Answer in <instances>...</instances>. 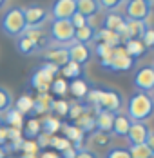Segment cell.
I'll return each mask as SVG.
<instances>
[{
    "mask_svg": "<svg viewBox=\"0 0 154 158\" xmlns=\"http://www.w3.org/2000/svg\"><path fill=\"white\" fill-rule=\"evenodd\" d=\"M38 158H62V156H60V153H56V151H47L46 149Z\"/></svg>",
    "mask_w": 154,
    "mask_h": 158,
    "instance_id": "cell-48",
    "label": "cell"
},
{
    "mask_svg": "<svg viewBox=\"0 0 154 158\" xmlns=\"http://www.w3.org/2000/svg\"><path fill=\"white\" fill-rule=\"evenodd\" d=\"M132 122H145L154 114V102L147 93H132L127 100V113Z\"/></svg>",
    "mask_w": 154,
    "mask_h": 158,
    "instance_id": "cell-1",
    "label": "cell"
},
{
    "mask_svg": "<svg viewBox=\"0 0 154 158\" xmlns=\"http://www.w3.org/2000/svg\"><path fill=\"white\" fill-rule=\"evenodd\" d=\"M24 16H26L27 29H40L42 24L49 18V9H46L40 4H31L24 7Z\"/></svg>",
    "mask_w": 154,
    "mask_h": 158,
    "instance_id": "cell-7",
    "label": "cell"
},
{
    "mask_svg": "<svg viewBox=\"0 0 154 158\" xmlns=\"http://www.w3.org/2000/svg\"><path fill=\"white\" fill-rule=\"evenodd\" d=\"M147 2H149V4H151V6H152V4H154V0H147Z\"/></svg>",
    "mask_w": 154,
    "mask_h": 158,
    "instance_id": "cell-54",
    "label": "cell"
},
{
    "mask_svg": "<svg viewBox=\"0 0 154 158\" xmlns=\"http://www.w3.org/2000/svg\"><path fill=\"white\" fill-rule=\"evenodd\" d=\"M145 145L149 147V151H151V153L154 155V131H151V133H149V138H147Z\"/></svg>",
    "mask_w": 154,
    "mask_h": 158,
    "instance_id": "cell-47",
    "label": "cell"
},
{
    "mask_svg": "<svg viewBox=\"0 0 154 158\" xmlns=\"http://www.w3.org/2000/svg\"><path fill=\"white\" fill-rule=\"evenodd\" d=\"M18 51L22 55H31V53H36V51H44V44L38 42L36 38L29 36L27 33H24L20 38H18V44H16Z\"/></svg>",
    "mask_w": 154,
    "mask_h": 158,
    "instance_id": "cell-14",
    "label": "cell"
},
{
    "mask_svg": "<svg viewBox=\"0 0 154 158\" xmlns=\"http://www.w3.org/2000/svg\"><path fill=\"white\" fill-rule=\"evenodd\" d=\"M151 98H152V102H154V91H152V93H151Z\"/></svg>",
    "mask_w": 154,
    "mask_h": 158,
    "instance_id": "cell-53",
    "label": "cell"
},
{
    "mask_svg": "<svg viewBox=\"0 0 154 158\" xmlns=\"http://www.w3.org/2000/svg\"><path fill=\"white\" fill-rule=\"evenodd\" d=\"M149 158H154V155H151V156H149Z\"/></svg>",
    "mask_w": 154,
    "mask_h": 158,
    "instance_id": "cell-56",
    "label": "cell"
},
{
    "mask_svg": "<svg viewBox=\"0 0 154 158\" xmlns=\"http://www.w3.org/2000/svg\"><path fill=\"white\" fill-rule=\"evenodd\" d=\"M112 122H114L112 113L98 111L94 114V126H96V131H100V133H111L112 131Z\"/></svg>",
    "mask_w": 154,
    "mask_h": 158,
    "instance_id": "cell-19",
    "label": "cell"
},
{
    "mask_svg": "<svg viewBox=\"0 0 154 158\" xmlns=\"http://www.w3.org/2000/svg\"><path fill=\"white\" fill-rule=\"evenodd\" d=\"M7 143V127H0V145Z\"/></svg>",
    "mask_w": 154,
    "mask_h": 158,
    "instance_id": "cell-49",
    "label": "cell"
},
{
    "mask_svg": "<svg viewBox=\"0 0 154 158\" xmlns=\"http://www.w3.org/2000/svg\"><path fill=\"white\" fill-rule=\"evenodd\" d=\"M42 56L46 58V62H51V64H55V65H58V67H63L65 64L69 62L67 48L56 46V44H55V48H51V49H44L42 51Z\"/></svg>",
    "mask_w": 154,
    "mask_h": 158,
    "instance_id": "cell-13",
    "label": "cell"
},
{
    "mask_svg": "<svg viewBox=\"0 0 154 158\" xmlns=\"http://www.w3.org/2000/svg\"><path fill=\"white\" fill-rule=\"evenodd\" d=\"M62 131H63V136L69 140V142L73 143L76 149H82L80 147V143L83 142V138H85V135L78 129L76 126H69V124H62Z\"/></svg>",
    "mask_w": 154,
    "mask_h": 158,
    "instance_id": "cell-21",
    "label": "cell"
},
{
    "mask_svg": "<svg viewBox=\"0 0 154 158\" xmlns=\"http://www.w3.org/2000/svg\"><path fill=\"white\" fill-rule=\"evenodd\" d=\"M34 142L38 143V147H40V149H46V147L51 145V136L46 135V133H40V135L36 136V140H34Z\"/></svg>",
    "mask_w": 154,
    "mask_h": 158,
    "instance_id": "cell-43",
    "label": "cell"
},
{
    "mask_svg": "<svg viewBox=\"0 0 154 158\" xmlns=\"http://www.w3.org/2000/svg\"><path fill=\"white\" fill-rule=\"evenodd\" d=\"M152 67H154V60H152Z\"/></svg>",
    "mask_w": 154,
    "mask_h": 158,
    "instance_id": "cell-57",
    "label": "cell"
},
{
    "mask_svg": "<svg viewBox=\"0 0 154 158\" xmlns=\"http://www.w3.org/2000/svg\"><path fill=\"white\" fill-rule=\"evenodd\" d=\"M89 89H91V85H89L83 78L71 80V84H69V91L73 93V96H75L76 100H82V102H83V98L87 96Z\"/></svg>",
    "mask_w": 154,
    "mask_h": 158,
    "instance_id": "cell-22",
    "label": "cell"
},
{
    "mask_svg": "<svg viewBox=\"0 0 154 158\" xmlns=\"http://www.w3.org/2000/svg\"><path fill=\"white\" fill-rule=\"evenodd\" d=\"M38 149H40V147H38V143L34 142V140H24V143H22L24 155H36Z\"/></svg>",
    "mask_w": 154,
    "mask_h": 158,
    "instance_id": "cell-42",
    "label": "cell"
},
{
    "mask_svg": "<svg viewBox=\"0 0 154 158\" xmlns=\"http://www.w3.org/2000/svg\"><path fill=\"white\" fill-rule=\"evenodd\" d=\"M149 133H151V129L145 122H132L125 138L129 140V145H140V143L147 142Z\"/></svg>",
    "mask_w": 154,
    "mask_h": 158,
    "instance_id": "cell-12",
    "label": "cell"
},
{
    "mask_svg": "<svg viewBox=\"0 0 154 158\" xmlns=\"http://www.w3.org/2000/svg\"><path fill=\"white\" fill-rule=\"evenodd\" d=\"M134 87L140 93L151 95L154 91V67L152 65H143L134 73Z\"/></svg>",
    "mask_w": 154,
    "mask_h": 158,
    "instance_id": "cell-8",
    "label": "cell"
},
{
    "mask_svg": "<svg viewBox=\"0 0 154 158\" xmlns=\"http://www.w3.org/2000/svg\"><path fill=\"white\" fill-rule=\"evenodd\" d=\"M0 127H2V116H0Z\"/></svg>",
    "mask_w": 154,
    "mask_h": 158,
    "instance_id": "cell-55",
    "label": "cell"
},
{
    "mask_svg": "<svg viewBox=\"0 0 154 158\" xmlns=\"http://www.w3.org/2000/svg\"><path fill=\"white\" fill-rule=\"evenodd\" d=\"M105 158H131V153H129V147H112L109 149Z\"/></svg>",
    "mask_w": 154,
    "mask_h": 158,
    "instance_id": "cell-40",
    "label": "cell"
},
{
    "mask_svg": "<svg viewBox=\"0 0 154 158\" xmlns=\"http://www.w3.org/2000/svg\"><path fill=\"white\" fill-rule=\"evenodd\" d=\"M51 91H53L55 95L63 96L67 91H69V84H67L63 78H55L53 80V84H51Z\"/></svg>",
    "mask_w": 154,
    "mask_h": 158,
    "instance_id": "cell-36",
    "label": "cell"
},
{
    "mask_svg": "<svg viewBox=\"0 0 154 158\" xmlns=\"http://www.w3.org/2000/svg\"><path fill=\"white\" fill-rule=\"evenodd\" d=\"M85 113H89V106H85L82 100H75V102L69 104L67 116H69L71 120H78V118H80L82 114H85Z\"/></svg>",
    "mask_w": 154,
    "mask_h": 158,
    "instance_id": "cell-28",
    "label": "cell"
},
{
    "mask_svg": "<svg viewBox=\"0 0 154 158\" xmlns=\"http://www.w3.org/2000/svg\"><path fill=\"white\" fill-rule=\"evenodd\" d=\"M122 107H123V96L120 91H116V89H102L100 102H98V106L94 109H96V113L98 111H107V113L116 114V113H120Z\"/></svg>",
    "mask_w": 154,
    "mask_h": 158,
    "instance_id": "cell-5",
    "label": "cell"
},
{
    "mask_svg": "<svg viewBox=\"0 0 154 158\" xmlns=\"http://www.w3.org/2000/svg\"><path fill=\"white\" fill-rule=\"evenodd\" d=\"M131 124H132V120L127 116V114H123V113H116L114 114V122H112V135L114 136H118V138H125L127 136V133H129V129H131Z\"/></svg>",
    "mask_w": 154,
    "mask_h": 158,
    "instance_id": "cell-15",
    "label": "cell"
},
{
    "mask_svg": "<svg viewBox=\"0 0 154 158\" xmlns=\"http://www.w3.org/2000/svg\"><path fill=\"white\" fill-rule=\"evenodd\" d=\"M0 158H7V147L0 145Z\"/></svg>",
    "mask_w": 154,
    "mask_h": 158,
    "instance_id": "cell-50",
    "label": "cell"
},
{
    "mask_svg": "<svg viewBox=\"0 0 154 158\" xmlns=\"http://www.w3.org/2000/svg\"><path fill=\"white\" fill-rule=\"evenodd\" d=\"M76 153H78V149L75 147V145H71V147H67L65 151H62L60 156L62 158H76Z\"/></svg>",
    "mask_w": 154,
    "mask_h": 158,
    "instance_id": "cell-46",
    "label": "cell"
},
{
    "mask_svg": "<svg viewBox=\"0 0 154 158\" xmlns=\"http://www.w3.org/2000/svg\"><path fill=\"white\" fill-rule=\"evenodd\" d=\"M75 126L85 135V133H94L96 131V126H94V116L92 114H89V113H85V114H82L78 120H75Z\"/></svg>",
    "mask_w": 154,
    "mask_h": 158,
    "instance_id": "cell-27",
    "label": "cell"
},
{
    "mask_svg": "<svg viewBox=\"0 0 154 158\" xmlns=\"http://www.w3.org/2000/svg\"><path fill=\"white\" fill-rule=\"evenodd\" d=\"M49 36L56 46L73 44L75 42V27H73L71 20H53L51 29H49Z\"/></svg>",
    "mask_w": 154,
    "mask_h": 158,
    "instance_id": "cell-3",
    "label": "cell"
},
{
    "mask_svg": "<svg viewBox=\"0 0 154 158\" xmlns=\"http://www.w3.org/2000/svg\"><path fill=\"white\" fill-rule=\"evenodd\" d=\"M24 114H20L15 107H11L9 111H6V124L9 127H15V129H22L24 126Z\"/></svg>",
    "mask_w": 154,
    "mask_h": 158,
    "instance_id": "cell-31",
    "label": "cell"
},
{
    "mask_svg": "<svg viewBox=\"0 0 154 158\" xmlns=\"http://www.w3.org/2000/svg\"><path fill=\"white\" fill-rule=\"evenodd\" d=\"M123 7H125L123 16L127 20H134V22H145L152 11V6L147 0H127L123 4Z\"/></svg>",
    "mask_w": 154,
    "mask_h": 158,
    "instance_id": "cell-4",
    "label": "cell"
},
{
    "mask_svg": "<svg viewBox=\"0 0 154 158\" xmlns=\"http://www.w3.org/2000/svg\"><path fill=\"white\" fill-rule=\"evenodd\" d=\"M60 71H62V75L69 80H78L83 77V65H80L76 62H71V60L65 64L63 67H60Z\"/></svg>",
    "mask_w": 154,
    "mask_h": 158,
    "instance_id": "cell-26",
    "label": "cell"
},
{
    "mask_svg": "<svg viewBox=\"0 0 154 158\" xmlns=\"http://www.w3.org/2000/svg\"><path fill=\"white\" fill-rule=\"evenodd\" d=\"M22 133L26 135V138H27V140H36V136L42 133L40 120H36V118L27 120V124H26V127H24V131H22Z\"/></svg>",
    "mask_w": 154,
    "mask_h": 158,
    "instance_id": "cell-29",
    "label": "cell"
},
{
    "mask_svg": "<svg viewBox=\"0 0 154 158\" xmlns=\"http://www.w3.org/2000/svg\"><path fill=\"white\" fill-rule=\"evenodd\" d=\"M0 29L4 31V35H7L11 38H20L24 33L27 31L24 7L16 6V7H11L9 11H6L2 20H0Z\"/></svg>",
    "mask_w": 154,
    "mask_h": 158,
    "instance_id": "cell-2",
    "label": "cell"
},
{
    "mask_svg": "<svg viewBox=\"0 0 154 158\" xmlns=\"http://www.w3.org/2000/svg\"><path fill=\"white\" fill-rule=\"evenodd\" d=\"M134 65H136V60H134V58H131V56L127 55L125 48L120 46V48H114V51H112V60H111V64H109L107 71H114V73H127V71L134 69Z\"/></svg>",
    "mask_w": 154,
    "mask_h": 158,
    "instance_id": "cell-6",
    "label": "cell"
},
{
    "mask_svg": "<svg viewBox=\"0 0 154 158\" xmlns=\"http://www.w3.org/2000/svg\"><path fill=\"white\" fill-rule=\"evenodd\" d=\"M11 106H13V95H11V91L7 87L0 85V114L6 113V111H9Z\"/></svg>",
    "mask_w": 154,
    "mask_h": 158,
    "instance_id": "cell-32",
    "label": "cell"
},
{
    "mask_svg": "<svg viewBox=\"0 0 154 158\" xmlns=\"http://www.w3.org/2000/svg\"><path fill=\"white\" fill-rule=\"evenodd\" d=\"M145 27H147V24H145V22H134V20H127V29H125V35L122 36L123 44H125L127 40H141Z\"/></svg>",
    "mask_w": 154,
    "mask_h": 158,
    "instance_id": "cell-18",
    "label": "cell"
},
{
    "mask_svg": "<svg viewBox=\"0 0 154 158\" xmlns=\"http://www.w3.org/2000/svg\"><path fill=\"white\" fill-rule=\"evenodd\" d=\"M49 11L53 20H71L76 13V0H53Z\"/></svg>",
    "mask_w": 154,
    "mask_h": 158,
    "instance_id": "cell-9",
    "label": "cell"
},
{
    "mask_svg": "<svg viewBox=\"0 0 154 158\" xmlns=\"http://www.w3.org/2000/svg\"><path fill=\"white\" fill-rule=\"evenodd\" d=\"M89 138H91V142L94 145H98V147H105L111 143V135L109 133H100V131H94L89 135Z\"/></svg>",
    "mask_w": 154,
    "mask_h": 158,
    "instance_id": "cell-33",
    "label": "cell"
},
{
    "mask_svg": "<svg viewBox=\"0 0 154 158\" xmlns=\"http://www.w3.org/2000/svg\"><path fill=\"white\" fill-rule=\"evenodd\" d=\"M96 33L98 29L92 26V24H85V26H82V27H78L75 29V42H80V44H87V46H91L92 42L96 40Z\"/></svg>",
    "mask_w": 154,
    "mask_h": 158,
    "instance_id": "cell-17",
    "label": "cell"
},
{
    "mask_svg": "<svg viewBox=\"0 0 154 158\" xmlns=\"http://www.w3.org/2000/svg\"><path fill=\"white\" fill-rule=\"evenodd\" d=\"M73 143L69 142L65 136H51V147H55V151L56 153H62V151H65L67 147H71Z\"/></svg>",
    "mask_w": 154,
    "mask_h": 158,
    "instance_id": "cell-35",
    "label": "cell"
},
{
    "mask_svg": "<svg viewBox=\"0 0 154 158\" xmlns=\"http://www.w3.org/2000/svg\"><path fill=\"white\" fill-rule=\"evenodd\" d=\"M40 126H42V133H46L49 136H55V135L62 129V122L55 116V114H47L46 118L40 122Z\"/></svg>",
    "mask_w": 154,
    "mask_h": 158,
    "instance_id": "cell-23",
    "label": "cell"
},
{
    "mask_svg": "<svg viewBox=\"0 0 154 158\" xmlns=\"http://www.w3.org/2000/svg\"><path fill=\"white\" fill-rule=\"evenodd\" d=\"M100 2V7L105 11V13H109V11H116L120 6H123L127 0H98Z\"/></svg>",
    "mask_w": 154,
    "mask_h": 158,
    "instance_id": "cell-37",
    "label": "cell"
},
{
    "mask_svg": "<svg viewBox=\"0 0 154 158\" xmlns=\"http://www.w3.org/2000/svg\"><path fill=\"white\" fill-rule=\"evenodd\" d=\"M53 107V98L49 95H44L40 93L38 98H34V104H33V114H44V113H49Z\"/></svg>",
    "mask_w": 154,
    "mask_h": 158,
    "instance_id": "cell-24",
    "label": "cell"
},
{
    "mask_svg": "<svg viewBox=\"0 0 154 158\" xmlns=\"http://www.w3.org/2000/svg\"><path fill=\"white\" fill-rule=\"evenodd\" d=\"M129 153H131V158H149L151 155H152L145 143H140V145H129Z\"/></svg>",
    "mask_w": 154,
    "mask_h": 158,
    "instance_id": "cell-34",
    "label": "cell"
},
{
    "mask_svg": "<svg viewBox=\"0 0 154 158\" xmlns=\"http://www.w3.org/2000/svg\"><path fill=\"white\" fill-rule=\"evenodd\" d=\"M102 11L100 2L98 0H76V13L85 16L87 20H91Z\"/></svg>",
    "mask_w": 154,
    "mask_h": 158,
    "instance_id": "cell-16",
    "label": "cell"
},
{
    "mask_svg": "<svg viewBox=\"0 0 154 158\" xmlns=\"http://www.w3.org/2000/svg\"><path fill=\"white\" fill-rule=\"evenodd\" d=\"M103 29H109V31L118 33L120 36L125 35V29H127V18L122 15V13H116V11H109L103 16Z\"/></svg>",
    "mask_w": 154,
    "mask_h": 158,
    "instance_id": "cell-11",
    "label": "cell"
},
{
    "mask_svg": "<svg viewBox=\"0 0 154 158\" xmlns=\"http://www.w3.org/2000/svg\"><path fill=\"white\" fill-rule=\"evenodd\" d=\"M67 53H69V60L76 62L80 65H85L92 58V48L87 44H80V42H73L67 46Z\"/></svg>",
    "mask_w": 154,
    "mask_h": 158,
    "instance_id": "cell-10",
    "label": "cell"
},
{
    "mask_svg": "<svg viewBox=\"0 0 154 158\" xmlns=\"http://www.w3.org/2000/svg\"><path fill=\"white\" fill-rule=\"evenodd\" d=\"M33 104H34V98H31L27 95H22V96L16 98L15 109L20 114H27V113H33Z\"/></svg>",
    "mask_w": 154,
    "mask_h": 158,
    "instance_id": "cell-30",
    "label": "cell"
},
{
    "mask_svg": "<svg viewBox=\"0 0 154 158\" xmlns=\"http://www.w3.org/2000/svg\"><path fill=\"white\" fill-rule=\"evenodd\" d=\"M141 42L145 44L147 49H154V26H147L145 27L143 36H141Z\"/></svg>",
    "mask_w": 154,
    "mask_h": 158,
    "instance_id": "cell-38",
    "label": "cell"
},
{
    "mask_svg": "<svg viewBox=\"0 0 154 158\" xmlns=\"http://www.w3.org/2000/svg\"><path fill=\"white\" fill-rule=\"evenodd\" d=\"M76 158H98V155H96L94 151H91V149H85V147H82V149H78Z\"/></svg>",
    "mask_w": 154,
    "mask_h": 158,
    "instance_id": "cell-45",
    "label": "cell"
},
{
    "mask_svg": "<svg viewBox=\"0 0 154 158\" xmlns=\"http://www.w3.org/2000/svg\"><path fill=\"white\" fill-rule=\"evenodd\" d=\"M100 93H102V89H96V87H91L89 89V93H87V96L83 98L87 104H89V107H96L98 106V102H100Z\"/></svg>",
    "mask_w": 154,
    "mask_h": 158,
    "instance_id": "cell-41",
    "label": "cell"
},
{
    "mask_svg": "<svg viewBox=\"0 0 154 158\" xmlns=\"http://www.w3.org/2000/svg\"><path fill=\"white\" fill-rule=\"evenodd\" d=\"M51 111L55 114H60V116H67V111H69V104L65 100H53V107Z\"/></svg>",
    "mask_w": 154,
    "mask_h": 158,
    "instance_id": "cell-39",
    "label": "cell"
},
{
    "mask_svg": "<svg viewBox=\"0 0 154 158\" xmlns=\"http://www.w3.org/2000/svg\"><path fill=\"white\" fill-rule=\"evenodd\" d=\"M96 40L98 42H103L105 46H109V48H120V46H123V40L122 36L118 35V33L114 31H109V29H98V33H96Z\"/></svg>",
    "mask_w": 154,
    "mask_h": 158,
    "instance_id": "cell-20",
    "label": "cell"
},
{
    "mask_svg": "<svg viewBox=\"0 0 154 158\" xmlns=\"http://www.w3.org/2000/svg\"><path fill=\"white\" fill-rule=\"evenodd\" d=\"M123 48H125V51H127V55L131 56V58H141L143 55H145V51H147V48H145V44L141 42V40H127L125 44H123Z\"/></svg>",
    "mask_w": 154,
    "mask_h": 158,
    "instance_id": "cell-25",
    "label": "cell"
},
{
    "mask_svg": "<svg viewBox=\"0 0 154 158\" xmlns=\"http://www.w3.org/2000/svg\"><path fill=\"white\" fill-rule=\"evenodd\" d=\"M20 158H38V156L36 155H22Z\"/></svg>",
    "mask_w": 154,
    "mask_h": 158,
    "instance_id": "cell-51",
    "label": "cell"
},
{
    "mask_svg": "<svg viewBox=\"0 0 154 158\" xmlns=\"http://www.w3.org/2000/svg\"><path fill=\"white\" fill-rule=\"evenodd\" d=\"M87 22H89V20H87L85 16H82L80 13H75V15H73V18H71V24H73V27H75V29L82 27V26H85Z\"/></svg>",
    "mask_w": 154,
    "mask_h": 158,
    "instance_id": "cell-44",
    "label": "cell"
},
{
    "mask_svg": "<svg viewBox=\"0 0 154 158\" xmlns=\"http://www.w3.org/2000/svg\"><path fill=\"white\" fill-rule=\"evenodd\" d=\"M6 2H7V0H0V9H2V7L6 6Z\"/></svg>",
    "mask_w": 154,
    "mask_h": 158,
    "instance_id": "cell-52",
    "label": "cell"
}]
</instances>
